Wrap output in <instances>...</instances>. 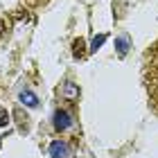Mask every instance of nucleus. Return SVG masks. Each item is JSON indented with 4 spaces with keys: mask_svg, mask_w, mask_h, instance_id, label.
<instances>
[{
    "mask_svg": "<svg viewBox=\"0 0 158 158\" xmlns=\"http://www.w3.org/2000/svg\"><path fill=\"white\" fill-rule=\"evenodd\" d=\"M50 154H52V158H66V154H68V147L63 145V142H52L50 145Z\"/></svg>",
    "mask_w": 158,
    "mask_h": 158,
    "instance_id": "obj_4",
    "label": "nucleus"
},
{
    "mask_svg": "<svg viewBox=\"0 0 158 158\" xmlns=\"http://www.w3.org/2000/svg\"><path fill=\"white\" fill-rule=\"evenodd\" d=\"M61 95L68 99V102H73V99L79 97V88H77V84L73 81H68V84H63V88H61Z\"/></svg>",
    "mask_w": 158,
    "mask_h": 158,
    "instance_id": "obj_3",
    "label": "nucleus"
},
{
    "mask_svg": "<svg viewBox=\"0 0 158 158\" xmlns=\"http://www.w3.org/2000/svg\"><path fill=\"white\" fill-rule=\"evenodd\" d=\"M86 43L81 41V39H77L75 41V56H77V59H84V54H86Z\"/></svg>",
    "mask_w": 158,
    "mask_h": 158,
    "instance_id": "obj_6",
    "label": "nucleus"
},
{
    "mask_svg": "<svg viewBox=\"0 0 158 158\" xmlns=\"http://www.w3.org/2000/svg\"><path fill=\"white\" fill-rule=\"evenodd\" d=\"M30 5H41V2H45V0H27Z\"/></svg>",
    "mask_w": 158,
    "mask_h": 158,
    "instance_id": "obj_12",
    "label": "nucleus"
},
{
    "mask_svg": "<svg viewBox=\"0 0 158 158\" xmlns=\"http://www.w3.org/2000/svg\"><path fill=\"white\" fill-rule=\"evenodd\" d=\"M20 102H23L25 106H36V104H39V99H36V95H34V93L23 90V93H20Z\"/></svg>",
    "mask_w": 158,
    "mask_h": 158,
    "instance_id": "obj_5",
    "label": "nucleus"
},
{
    "mask_svg": "<svg viewBox=\"0 0 158 158\" xmlns=\"http://www.w3.org/2000/svg\"><path fill=\"white\" fill-rule=\"evenodd\" d=\"M70 124H73V120H70V115H68L66 111L59 109V111L54 113V127H56V131H66Z\"/></svg>",
    "mask_w": 158,
    "mask_h": 158,
    "instance_id": "obj_2",
    "label": "nucleus"
},
{
    "mask_svg": "<svg viewBox=\"0 0 158 158\" xmlns=\"http://www.w3.org/2000/svg\"><path fill=\"white\" fill-rule=\"evenodd\" d=\"M104 41H106V36H104V34H102V36H95V41H93V48H90V50H97V48L102 45Z\"/></svg>",
    "mask_w": 158,
    "mask_h": 158,
    "instance_id": "obj_10",
    "label": "nucleus"
},
{
    "mask_svg": "<svg viewBox=\"0 0 158 158\" xmlns=\"http://www.w3.org/2000/svg\"><path fill=\"white\" fill-rule=\"evenodd\" d=\"M5 34H7V23H5L2 18H0V41L5 39Z\"/></svg>",
    "mask_w": 158,
    "mask_h": 158,
    "instance_id": "obj_11",
    "label": "nucleus"
},
{
    "mask_svg": "<svg viewBox=\"0 0 158 158\" xmlns=\"http://www.w3.org/2000/svg\"><path fill=\"white\" fill-rule=\"evenodd\" d=\"M145 86L149 93V104L158 113V41L152 45V50L147 52L145 61Z\"/></svg>",
    "mask_w": 158,
    "mask_h": 158,
    "instance_id": "obj_1",
    "label": "nucleus"
},
{
    "mask_svg": "<svg viewBox=\"0 0 158 158\" xmlns=\"http://www.w3.org/2000/svg\"><path fill=\"white\" fill-rule=\"evenodd\" d=\"M115 45H118V52L124 56V54H127V50H129V39H127V36H120Z\"/></svg>",
    "mask_w": 158,
    "mask_h": 158,
    "instance_id": "obj_7",
    "label": "nucleus"
},
{
    "mask_svg": "<svg viewBox=\"0 0 158 158\" xmlns=\"http://www.w3.org/2000/svg\"><path fill=\"white\" fill-rule=\"evenodd\" d=\"M16 118H18V122H20V127H27V120H30V118H27V115H23V111H16Z\"/></svg>",
    "mask_w": 158,
    "mask_h": 158,
    "instance_id": "obj_9",
    "label": "nucleus"
},
{
    "mask_svg": "<svg viewBox=\"0 0 158 158\" xmlns=\"http://www.w3.org/2000/svg\"><path fill=\"white\" fill-rule=\"evenodd\" d=\"M7 122H9V113H7L2 106H0V127H5Z\"/></svg>",
    "mask_w": 158,
    "mask_h": 158,
    "instance_id": "obj_8",
    "label": "nucleus"
}]
</instances>
